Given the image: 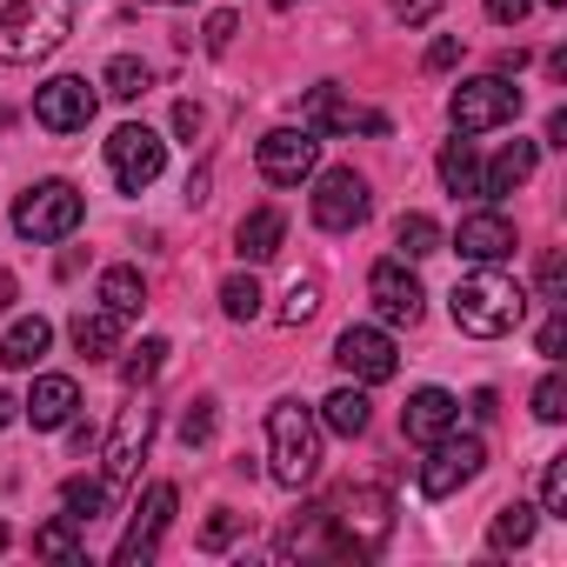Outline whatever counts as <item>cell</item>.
I'll use <instances>...</instances> for the list:
<instances>
[{
	"label": "cell",
	"mask_w": 567,
	"mask_h": 567,
	"mask_svg": "<svg viewBox=\"0 0 567 567\" xmlns=\"http://www.w3.org/2000/svg\"><path fill=\"white\" fill-rule=\"evenodd\" d=\"M441 187H447V194H481V154H474L467 134H454V141L441 147Z\"/></svg>",
	"instance_id": "27"
},
{
	"label": "cell",
	"mask_w": 567,
	"mask_h": 567,
	"mask_svg": "<svg viewBox=\"0 0 567 567\" xmlns=\"http://www.w3.org/2000/svg\"><path fill=\"white\" fill-rule=\"evenodd\" d=\"M328 554H341V560H368V554H381L388 547V534H394V501H388V487H348L341 494V507L328 514Z\"/></svg>",
	"instance_id": "4"
},
{
	"label": "cell",
	"mask_w": 567,
	"mask_h": 567,
	"mask_svg": "<svg viewBox=\"0 0 567 567\" xmlns=\"http://www.w3.org/2000/svg\"><path fill=\"white\" fill-rule=\"evenodd\" d=\"M534 421H567V381L560 374H540V388H534Z\"/></svg>",
	"instance_id": "36"
},
{
	"label": "cell",
	"mask_w": 567,
	"mask_h": 567,
	"mask_svg": "<svg viewBox=\"0 0 567 567\" xmlns=\"http://www.w3.org/2000/svg\"><path fill=\"white\" fill-rule=\"evenodd\" d=\"M101 87H107L114 101H141V94L154 87V68H147V61H134V54H114V61H107V74H101Z\"/></svg>",
	"instance_id": "31"
},
{
	"label": "cell",
	"mask_w": 567,
	"mask_h": 567,
	"mask_svg": "<svg viewBox=\"0 0 567 567\" xmlns=\"http://www.w3.org/2000/svg\"><path fill=\"white\" fill-rule=\"evenodd\" d=\"M234 34H240V21H234V14H214V21H207V54H227Z\"/></svg>",
	"instance_id": "41"
},
{
	"label": "cell",
	"mask_w": 567,
	"mask_h": 567,
	"mask_svg": "<svg viewBox=\"0 0 567 567\" xmlns=\"http://www.w3.org/2000/svg\"><path fill=\"white\" fill-rule=\"evenodd\" d=\"M81 220H87V200H81V187H74V181H34V187L14 200V234H21V240H34V247L68 240Z\"/></svg>",
	"instance_id": "5"
},
{
	"label": "cell",
	"mask_w": 567,
	"mask_h": 567,
	"mask_svg": "<svg viewBox=\"0 0 567 567\" xmlns=\"http://www.w3.org/2000/svg\"><path fill=\"white\" fill-rule=\"evenodd\" d=\"M107 501H114V487H107V481H87V474H74V481L61 487V507H68V520H81V527L101 520Z\"/></svg>",
	"instance_id": "29"
},
{
	"label": "cell",
	"mask_w": 567,
	"mask_h": 567,
	"mask_svg": "<svg viewBox=\"0 0 567 567\" xmlns=\"http://www.w3.org/2000/svg\"><path fill=\"white\" fill-rule=\"evenodd\" d=\"M121 328H127L121 315H107V308H81L68 334H74V348H81L87 361H107V354H121Z\"/></svg>",
	"instance_id": "22"
},
{
	"label": "cell",
	"mask_w": 567,
	"mask_h": 567,
	"mask_svg": "<svg viewBox=\"0 0 567 567\" xmlns=\"http://www.w3.org/2000/svg\"><path fill=\"white\" fill-rule=\"evenodd\" d=\"M487 467V447H481V434H461V427H447L441 441H427V461L414 467V481H421V494L427 501H447V494H461L474 474Z\"/></svg>",
	"instance_id": "6"
},
{
	"label": "cell",
	"mask_w": 567,
	"mask_h": 567,
	"mask_svg": "<svg viewBox=\"0 0 567 567\" xmlns=\"http://www.w3.org/2000/svg\"><path fill=\"white\" fill-rule=\"evenodd\" d=\"M527 14H534V0H487V21L494 28H520Z\"/></svg>",
	"instance_id": "39"
},
{
	"label": "cell",
	"mask_w": 567,
	"mask_h": 567,
	"mask_svg": "<svg viewBox=\"0 0 567 567\" xmlns=\"http://www.w3.org/2000/svg\"><path fill=\"white\" fill-rule=\"evenodd\" d=\"M254 167H260V181H274V187H301V181H315V167H321V134H308V127H274V134H260Z\"/></svg>",
	"instance_id": "10"
},
{
	"label": "cell",
	"mask_w": 567,
	"mask_h": 567,
	"mask_svg": "<svg viewBox=\"0 0 567 567\" xmlns=\"http://www.w3.org/2000/svg\"><path fill=\"white\" fill-rule=\"evenodd\" d=\"M240 527H247V514H234V507H214V520L200 527V547H207V554H220V547H227Z\"/></svg>",
	"instance_id": "38"
},
{
	"label": "cell",
	"mask_w": 567,
	"mask_h": 567,
	"mask_svg": "<svg viewBox=\"0 0 567 567\" xmlns=\"http://www.w3.org/2000/svg\"><path fill=\"white\" fill-rule=\"evenodd\" d=\"M234 240H240V260H274L280 240H288V214H280V207H254Z\"/></svg>",
	"instance_id": "24"
},
{
	"label": "cell",
	"mask_w": 567,
	"mask_h": 567,
	"mask_svg": "<svg viewBox=\"0 0 567 567\" xmlns=\"http://www.w3.org/2000/svg\"><path fill=\"white\" fill-rule=\"evenodd\" d=\"M267 474L295 494L321 474V414L315 408H301V401L267 408Z\"/></svg>",
	"instance_id": "2"
},
{
	"label": "cell",
	"mask_w": 567,
	"mask_h": 567,
	"mask_svg": "<svg viewBox=\"0 0 567 567\" xmlns=\"http://www.w3.org/2000/svg\"><path fill=\"white\" fill-rule=\"evenodd\" d=\"M315 308H321V280H315V274H295V280H288V301H280V328L315 321Z\"/></svg>",
	"instance_id": "33"
},
{
	"label": "cell",
	"mask_w": 567,
	"mask_h": 567,
	"mask_svg": "<svg viewBox=\"0 0 567 567\" xmlns=\"http://www.w3.org/2000/svg\"><path fill=\"white\" fill-rule=\"evenodd\" d=\"M454 61H461V34H441V41L427 48V74H447Z\"/></svg>",
	"instance_id": "42"
},
{
	"label": "cell",
	"mask_w": 567,
	"mask_h": 567,
	"mask_svg": "<svg viewBox=\"0 0 567 567\" xmlns=\"http://www.w3.org/2000/svg\"><path fill=\"white\" fill-rule=\"evenodd\" d=\"M334 361H341L361 388H381V381H394V368H401L388 328H348V334L334 341Z\"/></svg>",
	"instance_id": "15"
},
{
	"label": "cell",
	"mask_w": 567,
	"mask_h": 567,
	"mask_svg": "<svg viewBox=\"0 0 567 567\" xmlns=\"http://www.w3.org/2000/svg\"><path fill=\"white\" fill-rule=\"evenodd\" d=\"M14 421H21V401H14L8 388H0V427H14Z\"/></svg>",
	"instance_id": "47"
},
{
	"label": "cell",
	"mask_w": 567,
	"mask_h": 567,
	"mask_svg": "<svg viewBox=\"0 0 567 567\" xmlns=\"http://www.w3.org/2000/svg\"><path fill=\"white\" fill-rule=\"evenodd\" d=\"M54 348V321L48 315H21L0 334V368H41V354Z\"/></svg>",
	"instance_id": "21"
},
{
	"label": "cell",
	"mask_w": 567,
	"mask_h": 567,
	"mask_svg": "<svg viewBox=\"0 0 567 567\" xmlns=\"http://www.w3.org/2000/svg\"><path fill=\"white\" fill-rule=\"evenodd\" d=\"M14 295H21V288H14V274H8V267H0V315H8V308H14Z\"/></svg>",
	"instance_id": "48"
},
{
	"label": "cell",
	"mask_w": 567,
	"mask_h": 567,
	"mask_svg": "<svg viewBox=\"0 0 567 567\" xmlns=\"http://www.w3.org/2000/svg\"><path fill=\"white\" fill-rule=\"evenodd\" d=\"M214 441V401H194L181 414V447H207Z\"/></svg>",
	"instance_id": "37"
},
{
	"label": "cell",
	"mask_w": 567,
	"mask_h": 567,
	"mask_svg": "<svg viewBox=\"0 0 567 567\" xmlns=\"http://www.w3.org/2000/svg\"><path fill=\"white\" fill-rule=\"evenodd\" d=\"M540 8H567V0H540Z\"/></svg>",
	"instance_id": "51"
},
{
	"label": "cell",
	"mask_w": 567,
	"mask_h": 567,
	"mask_svg": "<svg viewBox=\"0 0 567 567\" xmlns=\"http://www.w3.org/2000/svg\"><path fill=\"white\" fill-rule=\"evenodd\" d=\"M540 514H560L567 520V454H554L540 467Z\"/></svg>",
	"instance_id": "35"
},
{
	"label": "cell",
	"mask_w": 567,
	"mask_h": 567,
	"mask_svg": "<svg viewBox=\"0 0 567 567\" xmlns=\"http://www.w3.org/2000/svg\"><path fill=\"white\" fill-rule=\"evenodd\" d=\"M560 341H567V328H560V308L547 315V328H540V354L547 361H560Z\"/></svg>",
	"instance_id": "44"
},
{
	"label": "cell",
	"mask_w": 567,
	"mask_h": 567,
	"mask_svg": "<svg viewBox=\"0 0 567 567\" xmlns=\"http://www.w3.org/2000/svg\"><path fill=\"white\" fill-rule=\"evenodd\" d=\"M34 554L41 560H87V540H81V520L54 514L48 527H34Z\"/></svg>",
	"instance_id": "28"
},
{
	"label": "cell",
	"mask_w": 567,
	"mask_h": 567,
	"mask_svg": "<svg viewBox=\"0 0 567 567\" xmlns=\"http://www.w3.org/2000/svg\"><path fill=\"white\" fill-rule=\"evenodd\" d=\"M154 8H187V0H154Z\"/></svg>",
	"instance_id": "49"
},
{
	"label": "cell",
	"mask_w": 567,
	"mask_h": 567,
	"mask_svg": "<svg viewBox=\"0 0 567 567\" xmlns=\"http://www.w3.org/2000/svg\"><path fill=\"white\" fill-rule=\"evenodd\" d=\"M547 147H567V114H560V107L547 114Z\"/></svg>",
	"instance_id": "46"
},
{
	"label": "cell",
	"mask_w": 567,
	"mask_h": 567,
	"mask_svg": "<svg viewBox=\"0 0 567 567\" xmlns=\"http://www.w3.org/2000/svg\"><path fill=\"white\" fill-rule=\"evenodd\" d=\"M147 441H154V408H147V394L134 388V401L114 414V434H107V447H101V461H107V487H127L134 474H141V454H147Z\"/></svg>",
	"instance_id": "11"
},
{
	"label": "cell",
	"mask_w": 567,
	"mask_h": 567,
	"mask_svg": "<svg viewBox=\"0 0 567 567\" xmlns=\"http://www.w3.org/2000/svg\"><path fill=\"white\" fill-rule=\"evenodd\" d=\"M434 14H441V0H394V21L401 28H427Z\"/></svg>",
	"instance_id": "40"
},
{
	"label": "cell",
	"mask_w": 567,
	"mask_h": 567,
	"mask_svg": "<svg viewBox=\"0 0 567 567\" xmlns=\"http://www.w3.org/2000/svg\"><path fill=\"white\" fill-rule=\"evenodd\" d=\"M301 127H308V134H354V127L388 134V121H381V114H361L334 81H321V87H308V94H301Z\"/></svg>",
	"instance_id": "16"
},
{
	"label": "cell",
	"mask_w": 567,
	"mask_h": 567,
	"mask_svg": "<svg viewBox=\"0 0 567 567\" xmlns=\"http://www.w3.org/2000/svg\"><path fill=\"white\" fill-rule=\"evenodd\" d=\"M534 161H540V147H534V141H507V147L481 167V194H487V200H501V194L527 187V181H534Z\"/></svg>",
	"instance_id": "20"
},
{
	"label": "cell",
	"mask_w": 567,
	"mask_h": 567,
	"mask_svg": "<svg viewBox=\"0 0 567 567\" xmlns=\"http://www.w3.org/2000/svg\"><path fill=\"white\" fill-rule=\"evenodd\" d=\"M274 8H295V0H274Z\"/></svg>",
	"instance_id": "52"
},
{
	"label": "cell",
	"mask_w": 567,
	"mask_h": 567,
	"mask_svg": "<svg viewBox=\"0 0 567 567\" xmlns=\"http://www.w3.org/2000/svg\"><path fill=\"white\" fill-rule=\"evenodd\" d=\"M74 34V0H0V61H48Z\"/></svg>",
	"instance_id": "3"
},
{
	"label": "cell",
	"mask_w": 567,
	"mask_h": 567,
	"mask_svg": "<svg viewBox=\"0 0 567 567\" xmlns=\"http://www.w3.org/2000/svg\"><path fill=\"white\" fill-rule=\"evenodd\" d=\"M454 247H461V260H474V267H501L520 240H514V220H507L501 207H474V214H461Z\"/></svg>",
	"instance_id": "17"
},
{
	"label": "cell",
	"mask_w": 567,
	"mask_h": 567,
	"mask_svg": "<svg viewBox=\"0 0 567 567\" xmlns=\"http://www.w3.org/2000/svg\"><path fill=\"white\" fill-rule=\"evenodd\" d=\"M101 308L121 315V321H141V308H147V280H141V267H107V274H101Z\"/></svg>",
	"instance_id": "25"
},
{
	"label": "cell",
	"mask_w": 567,
	"mask_h": 567,
	"mask_svg": "<svg viewBox=\"0 0 567 567\" xmlns=\"http://www.w3.org/2000/svg\"><path fill=\"white\" fill-rule=\"evenodd\" d=\"M560 274H567L560 254H547V260H540V301H547V308H560Z\"/></svg>",
	"instance_id": "43"
},
{
	"label": "cell",
	"mask_w": 567,
	"mask_h": 567,
	"mask_svg": "<svg viewBox=\"0 0 567 567\" xmlns=\"http://www.w3.org/2000/svg\"><path fill=\"white\" fill-rule=\"evenodd\" d=\"M167 520H174V487H167V481H154V487H147V501L134 507V520H127L121 547H114V567H141V560H154V554H161Z\"/></svg>",
	"instance_id": "14"
},
{
	"label": "cell",
	"mask_w": 567,
	"mask_h": 567,
	"mask_svg": "<svg viewBox=\"0 0 567 567\" xmlns=\"http://www.w3.org/2000/svg\"><path fill=\"white\" fill-rule=\"evenodd\" d=\"M368 421H374V401H368L361 381H354V388H334V394L321 401V427H328V434H348V441H354V434H368Z\"/></svg>",
	"instance_id": "23"
},
{
	"label": "cell",
	"mask_w": 567,
	"mask_h": 567,
	"mask_svg": "<svg viewBox=\"0 0 567 567\" xmlns=\"http://www.w3.org/2000/svg\"><path fill=\"white\" fill-rule=\"evenodd\" d=\"M534 514H540V507H527V501L494 507V520H487V554H514V547H527V540H534Z\"/></svg>",
	"instance_id": "26"
},
{
	"label": "cell",
	"mask_w": 567,
	"mask_h": 567,
	"mask_svg": "<svg viewBox=\"0 0 567 567\" xmlns=\"http://www.w3.org/2000/svg\"><path fill=\"white\" fill-rule=\"evenodd\" d=\"M368 301H374V315L388 321V328H414L421 321V280H414V267L394 254V260H374V274H368Z\"/></svg>",
	"instance_id": "13"
},
{
	"label": "cell",
	"mask_w": 567,
	"mask_h": 567,
	"mask_svg": "<svg viewBox=\"0 0 567 567\" xmlns=\"http://www.w3.org/2000/svg\"><path fill=\"white\" fill-rule=\"evenodd\" d=\"M394 247H401V260H427V254H441V220H434V214H401Z\"/></svg>",
	"instance_id": "32"
},
{
	"label": "cell",
	"mask_w": 567,
	"mask_h": 567,
	"mask_svg": "<svg viewBox=\"0 0 567 567\" xmlns=\"http://www.w3.org/2000/svg\"><path fill=\"white\" fill-rule=\"evenodd\" d=\"M161 368H167V341H161V334H147V341H141V348H134V354L121 361V374H127V388H147V381H154Z\"/></svg>",
	"instance_id": "34"
},
{
	"label": "cell",
	"mask_w": 567,
	"mask_h": 567,
	"mask_svg": "<svg viewBox=\"0 0 567 567\" xmlns=\"http://www.w3.org/2000/svg\"><path fill=\"white\" fill-rule=\"evenodd\" d=\"M8 540H14V534H8V527H0V554H8Z\"/></svg>",
	"instance_id": "50"
},
{
	"label": "cell",
	"mask_w": 567,
	"mask_h": 567,
	"mask_svg": "<svg viewBox=\"0 0 567 567\" xmlns=\"http://www.w3.org/2000/svg\"><path fill=\"white\" fill-rule=\"evenodd\" d=\"M260 301H267V295H260L254 274H227V280H220V315H227V321H240V328L260 321Z\"/></svg>",
	"instance_id": "30"
},
{
	"label": "cell",
	"mask_w": 567,
	"mask_h": 567,
	"mask_svg": "<svg viewBox=\"0 0 567 567\" xmlns=\"http://www.w3.org/2000/svg\"><path fill=\"white\" fill-rule=\"evenodd\" d=\"M520 114V87L507 81V74H481V81H461L454 87V101H447V121H454V134H487V127H507Z\"/></svg>",
	"instance_id": "7"
},
{
	"label": "cell",
	"mask_w": 567,
	"mask_h": 567,
	"mask_svg": "<svg viewBox=\"0 0 567 567\" xmlns=\"http://www.w3.org/2000/svg\"><path fill=\"white\" fill-rule=\"evenodd\" d=\"M94 107H101V94H94L81 74H54L48 87H34V121H41L48 134H87Z\"/></svg>",
	"instance_id": "12"
},
{
	"label": "cell",
	"mask_w": 567,
	"mask_h": 567,
	"mask_svg": "<svg viewBox=\"0 0 567 567\" xmlns=\"http://www.w3.org/2000/svg\"><path fill=\"white\" fill-rule=\"evenodd\" d=\"M308 207H315L321 234H354L374 214V194H368V181L354 167H328V174H315V200Z\"/></svg>",
	"instance_id": "9"
},
{
	"label": "cell",
	"mask_w": 567,
	"mask_h": 567,
	"mask_svg": "<svg viewBox=\"0 0 567 567\" xmlns=\"http://www.w3.org/2000/svg\"><path fill=\"white\" fill-rule=\"evenodd\" d=\"M161 167H167V141H161L147 121H127V127H114V134H107V174H114V187H121V194L154 187V181H161Z\"/></svg>",
	"instance_id": "8"
},
{
	"label": "cell",
	"mask_w": 567,
	"mask_h": 567,
	"mask_svg": "<svg viewBox=\"0 0 567 567\" xmlns=\"http://www.w3.org/2000/svg\"><path fill=\"white\" fill-rule=\"evenodd\" d=\"M447 427H461V401H454L447 388H414L408 408H401V434H408L414 447H427V441H441Z\"/></svg>",
	"instance_id": "18"
},
{
	"label": "cell",
	"mask_w": 567,
	"mask_h": 567,
	"mask_svg": "<svg viewBox=\"0 0 567 567\" xmlns=\"http://www.w3.org/2000/svg\"><path fill=\"white\" fill-rule=\"evenodd\" d=\"M174 134H181V141H194V134H200V107H194V101H181V107H174Z\"/></svg>",
	"instance_id": "45"
},
{
	"label": "cell",
	"mask_w": 567,
	"mask_h": 567,
	"mask_svg": "<svg viewBox=\"0 0 567 567\" xmlns=\"http://www.w3.org/2000/svg\"><path fill=\"white\" fill-rule=\"evenodd\" d=\"M447 308H454V328H461V334H474V341H501V334L520 328L527 295H520V280H507L501 267H474L467 280H454Z\"/></svg>",
	"instance_id": "1"
},
{
	"label": "cell",
	"mask_w": 567,
	"mask_h": 567,
	"mask_svg": "<svg viewBox=\"0 0 567 567\" xmlns=\"http://www.w3.org/2000/svg\"><path fill=\"white\" fill-rule=\"evenodd\" d=\"M74 408H81V388H74L68 374H41L34 394L21 401V421H34V434H54V427L74 421Z\"/></svg>",
	"instance_id": "19"
}]
</instances>
